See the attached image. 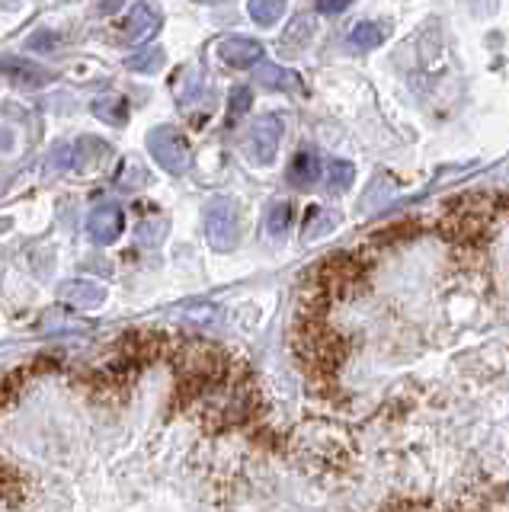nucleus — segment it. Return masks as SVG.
<instances>
[{
  "label": "nucleus",
  "mask_w": 509,
  "mask_h": 512,
  "mask_svg": "<svg viewBox=\"0 0 509 512\" xmlns=\"http://www.w3.org/2000/svg\"><path fill=\"white\" fill-rule=\"evenodd\" d=\"M349 4H353V0H317V10H321V13H340Z\"/></svg>",
  "instance_id": "nucleus-21"
},
{
  "label": "nucleus",
  "mask_w": 509,
  "mask_h": 512,
  "mask_svg": "<svg viewBox=\"0 0 509 512\" xmlns=\"http://www.w3.org/2000/svg\"><path fill=\"white\" fill-rule=\"evenodd\" d=\"M205 237H209V244L221 253L234 250V244H237V205H234V199L218 196L209 205V212H205Z\"/></svg>",
  "instance_id": "nucleus-2"
},
{
  "label": "nucleus",
  "mask_w": 509,
  "mask_h": 512,
  "mask_svg": "<svg viewBox=\"0 0 509 512\" xmlns=\"http://www.w3.org/2000/svg\"><path fill=\"white\" fill-rule=\"evenodd\" d=\"M164 61H167L164 48H161V45H151V48H145L141 55H132V58H129V68H132V71H141V74H154V71H161V68H164Z\"/></svg>",
  "instance_id": "nucleus-16"
},
{
  "label": "nucleus",
  "mask_w": 509,
  "mask_h": 512,
  "mask_svg": "<svg viewBox=\"0 0 509 512\" xmlns=\"http://www.w3.org/2000/svg\"><path fill=\"white\" fill-rule=\"evenodd\" d=\"M58 298L68 304V308L77 311H97L100 304L106 301V288L103 285H93L87 279H71V282H61L58 285Z\"/></svg>",
  "instance_id": "nucleus-5"
},
{
  "label": "nucleus",
  "mask_w": 509,
  "mask_h": 512,
  "mask_svg": "<svg viewBox=\"0 0 509 512\" xmlns=\"http://www.w3.org/2000/svg\"><path fill=\"white\" fill-rule=\"evenodd\" d=\"M279 141H282V122L276 116H263L250 125V132L244 138V154L253 164H273Z\"/></svg>",
  "instance_id": "nucleus-3"
},
{
  "label": "nucleus",
  "mask_w": 509,
  "mask_h": 512,
  "mask_svg": "<svg viewBox=\"0 0 509 512\" xmlns=\"http://www.w3.org/2000/svg\"><path fill=\"white\" fill-rule=\"evenodd\" d=\"M122 228H125V215H122V208L116 205V202H103V205H97L90 212V218H87V231H90V237L97 240V244H116L119 240V234H122Z\"/></svg>",
  "instance_id": "nucleus-4"
},
{
  "label": "nucleus",
  "mask_w": 509,
  "mask_h": 512,
  "mask_svg": "<svg viewBox=\"0 0 509 512\" xmlns=\"http://www.w3.org/2000/svg\"><path fill=\"white\" fill-rule=\"evenodd\" d=\"M164 231H167V228H164V221H161V224H157V231H154V228H141V231H138V237H141V244L151 247L154 240H161V237H164Z\"/></svg>",
  "instance_id": "nucleus-20"
},
{
  "label": "nucleus",
  "mask_w": 509,
  "mask_h": 512,
  "mask_svg": "<svg viewBox=\"0 0 509 512\" xmlns=\"http://www.w3.org/2000/svg\"><path fill=\"white\" fill-rule=\"evenodd\" d=\"M148 151L154 160L161 164L167 173H186L193 164V151H189V141L177 125H161L148 132Z\"/></svg>",
  "instance_id": "nucleus-1"
},
{
  "label": "nucleus",
  "mask_w": 509,
  "mask_h": 512,
  "mask_svg": "<svg viewBox=\"0 0 509 512\" xmlns=\"http://www.w3.org/2000/svg\"><path fill=\"white\" fill-rule=\"evenodd\" d=\"M257 80L263 87H269V90H289V93H301L305 87H301V80H298V74L295 71H285V68H279V64H257Z\"/></svg>",
  "instance_id": "nucleus-10"
},
{
  "label": "nucleus",
  "mask_w": 509,
  "mask_h": 512,
  "mask_svg": "<svg viewBox=\"0 0 509 512\" xmlns=\"http://www.w3.org/2000/svg\"><path fill=\"white\" fill-rule=\"evenodd\" d=\"M0 71H4L10 80H17V84H23V87H45V84H52V80H55L52 71H45V68H39V64L26 61V58H4V61H0Z\"/></svg>",
  "instance_id": "nucleus-7"
},
{
  "label": "nucleus",
  "mask_w": 509,
  "mask_h": 512,
  "mask_svg": "<svg viewBox=\"0 0 509 512\" xmlns=\"http://www.w3.org/2000/svg\"><path fill=\"white\" fill-rule=\"evenodd\" d=\"M247 10H250L253 23H257V26H273L285 13V0H250Z\"/></svg>",
  "instance_id": "nucleus-14"
},
{
  "label": "nucleus",
  "mask_w": 509,
  "mask_h": 512,
  "mask_svg": "<svg viewBox=\"0 0 509 512\" xmlns=\"http://www.w3.org/2000/svg\"><path fill=\"white\" fill-rule=\"evenodd\" d=\"M356 180V167L349 164V160H333L330 164V180H327V189L330 192H346Z\"/></svg>",
  "instance_id": "nucleus-17"
},
{
  "label": "nucleus",
  "mask_w": 509,
  "mask_h": 512,
  "mask_svg": "<svg viewBox=\"0 0 509 512\" xmlns=\"http://www.w3.org/2000/svg\"><path fill=\"white\" fill-rule=\"evenodd\" d=\"M173 90H177V103L180 106H189L193 100H199L202 90H205L199 68H186L177 80H173Z\"/></svg>",
  "instance_id": "nucleus-13"
},
{
  "label": "nucleus",
  "mask_w": 509,
  "mask_h": 512,
  "mask_svg": "<svg viewBox=\"0 0 509 512\" xmlns=\"http://www.w3.org/2000/svg\"><path fill=\"white\" fill-rule=\"evenodd\" d=\"M311 32H314V23L308 20V16H298V20L289 29H285V36L279 39L282 55H298L301 48L311 42Z\"/></svg>",
  "instance_id": "nucleus-12"
},
{
  "label": "nucleus",
  "mask_w": 509,
  "mask_h": 512,
  "mask_svg": "<svg viewBox=\"0 0 509 512\" xmlns=\"http://www.w3.org/2000/svg\"><path fill=\"white\" fill-rule=\"evenodd\" d=\"M218 55L225 64H231V68H250V64L263 61V45L247 36H231V39H221Z\"/></svg>",
  "instance_id": "nucleus-6"
},
{
  "label": "nucleus",
  "mask_w": 509,
  "mask_h": 512,
  "mask_svg": "<svg viewBox=\"0 0 509 512\" xmlns=\"http://www.w3.org/2000/svg\"><path fill=\"white\" fill-rule=\"evenodd\" d=\"M122 7V0H100V10H106V13H116Z\"/></svg>",
  "instance_id": "nucleus-22"
},
{
  "label": "nucleus",
  "mask_w": 509,
  "mask_h": 512,
  "mask_svg": "<svg viewBox=\"0 0 509 512\" xmlns=\"http://www.w3.org/2000/svg\"><path fill=\"white\" fill-rule=\"evenodd\" d=\"M93 116L109 125H125V119H129V103H125V96L119 93H103L93 100Z\"/></svg>",
  "instance_id": "nucleus-11"
},
{
  "label": "nucleus",
  "mask_w": 509,
  "mask_h": 512,
  "mask_svg": "<svg viewBox=\"0 0 509 512\" xmlns=\"http://www.w3.org/2000/svg\"><path fill=\"white\" fill-rule=\"evenodd\" d=\"M381 39H385V29L378 23H359L353 29V36H349V45L356 48V52H369V48H378Z\"/></svg>",
  "instance_id": "nucleus-15"
},
{
  "label": "nucleus",
  "mask_w": 509,
  "mask_h": 512,
  "mask_svg": "<svg viewBox=\"0 0 509 512\" xmlns=\"http://www.w3.org/2000/svg\"><path fill=\"white\" fill-rule=\"evenodd\" d=\"M250 106H253V93H250V87H234V90H231V100H228V116H231V122H234V119H241Z\"/></svg>",
  "instance_id": "nucleus-19"
},
{
  "label": "nucleus",
  "mask_w": 509,
  "mask_h": 512,
  "mask_svg": "<svg viewBox=\"0 0 509 512\" xmlns=\"http://www.w3.org/2000/svg\"><path fill=\"white\" fill-rule=\"evenodd\" d=\"M317 180H321V157H317L311 148L298 151L295 160H292V167H289V183L295 189H311Z\"/></svg>",
  "instance_id": "nucleus-8"
},
{
  "label": "nucleus",
  "mask_w": 509,
  "mask_h": 512,
  "mask_svg": "<svg viewBox=\"0 0 509 512\" xmlns=\"http://www.w3.org/2000/svg\"><path fill=\"white\" fill-rule=\"evenodd\" d=\"M289 218H292V208L285 202H276L273 208H269V218H266L269 234H273V237L285 234V228H289Z\"/></svg>",
  "instance_id": "nucleus-18"
},
{
  "label": "nucleus",
  "mask_w": 509,
  "mask_h": 512,
  "mask_svg": "<svg viewBox=\"0 0 509 512\" xmlns=\"http://www.w3.org/2000/svg\"><path fill=\"white\" fill-rule=\"evenodd\" d=\"M157 26H161V16H157L148 4H138V7H132V16H129V23H125L122 39H125V42L148 39Z\"/></svg>",
  "instance_id": "nucleus-9"
}]
</instances>
